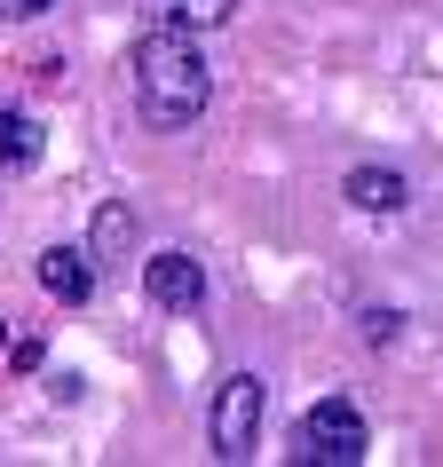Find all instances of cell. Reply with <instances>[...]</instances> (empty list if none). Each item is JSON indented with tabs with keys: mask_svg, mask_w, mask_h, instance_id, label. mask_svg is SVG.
Listing matches in <instances>:
<instances>
[{
	"mask_svg": "<svg viewBox=\"0 0 443 467\" xmlns=\"http://www.w3.org/2000/svg\"><path fill=\"white\" fill-rule=\"evenodd\" d=\"M262 420H270V380L262 372H230L206 404V443H214V460H253V443H262Z\"/></svg>",
	"mask_w": 443,
	"mask_h": 467,
	"instance_id": "cell-3",
	"label": "cell"
},
{
	"mask_svg": "<svg viewBox=\"0 0 443 467\" xmlns=\"http://www.w3.org/2000/svg\"><path fill=\"white\" fill-rule=\"evenodd\" d=\"M8 341H16V333H8V317H0V357H8Z\"/></svg>",
	"mask_w": 443,
	"mask_h": 467,
	"instance_id": "cell-13",
	"label": "cell"
},
{
	"mask_svg": "<svg viewBox=\"0 0 443 467\" xmlns=\"http://www.w3.org/2000/svg\"><path fill=\"white\" fill-rule=\"evenodd\" d=\"M372 451V420L356 396H317L294 428V460L301 467H356Z\"/></svg>",
	"mask_w": 443,
	"mask_h": 467,
	"instance_id": "cell-2",
	"label": "cell"
},
{
	"mask_svg": "<svg viewBox=\"0 0 443 467\" xmlns=\"http://www.w3.org/2000/svg\"><path fill=\"white\" fill-rule=\"evenodd\" d=\"M40 159H48V127L32 119V111H16V103H0V167L32 174Z\"/></svg>",
	"mask_w": 443,
	"mask_h": 467,
	"instance_id": "cell-8",
	"label": "cell"
},
{
	"mask_svg": "<svg viewBox=\"0 0 443 467\" xmlns=\"http://www.w3.org/2000/svg\"><path fill=\"white\" fill-rule=\"evenodd\" d=\"M56 0H0V16H8V25H16V16H48Z\"/></svg>",
	"mask_w": 443,
	"mask_h": 467,
	"instance_id": "cell-12",
	"label": "cell"
},
{
	"mask_svg": "<svg viewBox=\"0 0 443 467\" xmlns=\"http://www.w3.org/2000/svg\"><path fill=\"white\" fill-rule=\"evenodd\" d=\"M32 277H40V294L56 309H88L96 301V254L88 246H40L32 254Z\"/></svg>",
	"mask_w": 443,
	"mask_h": 467,
	"instance_id": "cell-5",
	"label": "cell"
},
{
	"mask_svg": "<svg viewBox=\"0 0 443 467\" xmlns=\"http://www.w3.org/2000/svg\"><path fill=\"white\" fill-rule=\"evenodd\" d=\"M127 79H135V111H143L150 135H182V127H198L206 103H214V72H206V56H198V32L143 25V40L127 48Z\"/></svg>",
	"mask_w": 443,
	"mask_h": 467,
	"instance_id": "cell-1",
	"label": "cell"
},
{
	"mask_svg": "<svg viewBox=\"0 0 443 467\" xmlns=\"http://www.w3.org/2000/svg\"><path fill=\"white\" fill-rule=\"evenodd\" d=\"M143 294H150V309H167V317H198V309H206V262L182 254V246L143 254Z\"/></svg>",
	"mask_w": 443,
	"mask_h": 467,
	"instance_id": "cell-4",
	"label": "cell"
},
{
	"mask_svg": "<svg viewBox=\"0 0 443 467\" xmlns=\"http://www.w3.org/2000/svg\"><path fill=\"white\" fill-rule=\"evenodd\" d=\"M135 16L167 32H222L238 16V0H135Z\"/></svg>",
	"mask_w": 443,
	"mask_h": 467,
	"instance_id": "cell-7",
	"label": "cell"
},
{
	"mask_svg": "<svg viewBox=\"0 0 443 467\" xmlns=\"http://www.w3.org/2000/svg\"><path fill=\"white\" fill-rule=\"evenodd\" d=\"M88 254H96V262H127V254H135V206H119V198L96 206V222H88Z\"/></svg>",
	"mask_w": 443,
	"mask_h": 467,
	"instance_id": "cell-9",
	"label": "cell"
},
{
	"mask_svg": "<svg viewBox=\"0 0 443 467\" xmlns=\"http://www.w3.org/2000/svg\"><path fill=\"white\" fill-rule=\"evenodd\" d=\"M356 333H365L372 348H396V333H404V309H365V317H356Z\"/></svg>",
	"mask_w": 443,
	"mask_h": 467,
	"instance_id": "cell-10",
	"label": "cell"
},
{
	"mask_svg": "<svg viewBox=\"0 0 443 467\" xmlns=\"http://www.w3.org/2000/svg\"><path fill=\"white\" fill-rule=\"evenodd\" d=\"M341 198L356 206V214H404V206H412V182H404L396 167H348Z\"/></svg>",
	"mask_w": 443,
	"mask_h": 467,
	"instance_id": "cell-6",
	"label": "cell"
},
{
	"mask_svg": "<svg viewBox=\"0 0 443 467\" xmlns=\"http://www.w3.org/2000/svg\"><path fill=\"white\" fill-rule=\"evenodd\" d=\"M8 365H16V372H40V365H48V348L25 333V341H8Z\"/></svg>",
	"mask_w": 443,
	"mask_h": 467,
	"instance_id": "cell-11",
	"label": "cell"
}]
</instances>
